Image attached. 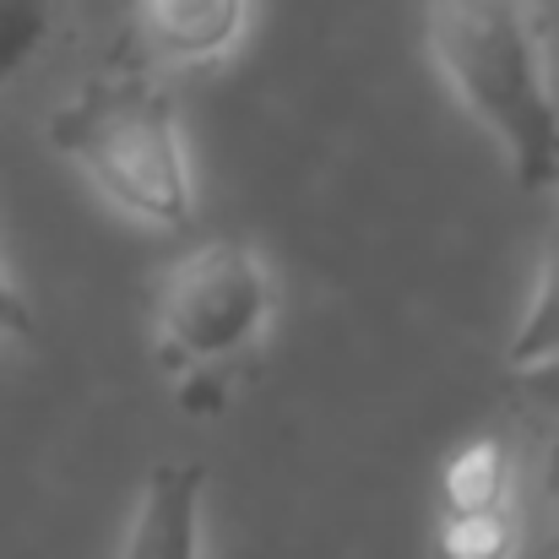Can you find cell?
I'll return each mask as SVG.
<instances>
[{
    "mask_svg": "<svg viewBox=\"0 0 559 559\" xmlns=\"http://www.w3.org/2000/svg\"><path fill=\"white\" fill-rule=\"evenodd\" d=\"M424 49L445 93L500 147L522 190H549L559 104L527 0H424Z\"/></svg>",
    "mask_w": 559,
    "mask_h": 559,
    "instance_id": "obj_1",
    "label": "cell"
},
{
    "mask_svg": "<svg viewBox=\"0 0 559 559\" xmlns=\"http://www.w3.org/2000/svg\"><path fill=\"white\" fill-rule=\"evenodd\" d=\"M49 147L115 212L147 228H186L195 217V180L175 98L136 55L109 60L55 109Z\"/></svg>",
    "mask_w": 559,
    "mask_h": 559,
    "instance_id": "obj_2",
    "label": "cell"
},
{
    "mask_svg": "<svg viewBox=\"0 0 559 559\" xmlns=\"http://www.w3.org/2000/svg\"><path fill=\"white\" fill-rule=\"evenodd\" d=\"M272 321V272L245 239H201L175 255L153 294L158 365L169 374H206L239 359Z\"/></svg>",
    "mask_w": 559,
    "mask_h": 559,
    "instance_id": "obj_3",
    "label": "cell"
},
{
    "mask_svg": "<svg viewBox=\"0 0 559 559\" xmlns=\"http://www.w3.org/2000/svg\"><path fill=\"white\" fill-rule=\"evenodd\" d=\"M250 22V0H136L131 55L142 66H212Z\"/></svg>",
    "mask_w": 559,
    "mask_h": 559,
    "instance_id": "obj_4",
    "label": "cell"
},
{
    "mask_svg": "<svg viewBox=\"0 0 559 559\" xmlns=\"http://www.w3.org/2000/svg\"><path fill=\"white\" fill-rule=\"evenodd\" d=\"M201 506H206V467L158 462L136 489L115 559H201Z\"/></svg>",
    "mask_w": 559,
    "mask_h": 559,
    "instance_id": "obj_5",
    "label": "cell"
},
{
    "mask_svg": "<svg viewBox=\"0 0 559 559\" xmlns=\"http://www.w3.org/2000/svg\"><path fill=\"white\" fill-rule=\"evenodd\" d=\"M516 462L500 435H478L445 456L440 473V506L445 511H478V506H511Z\"/></svg>",
    "mask_w": 559,
    "mask_h": 559,
    "instance_id": "obj_6",
    "label": "cell"
},
{
    "mask_svg": "<svg viewBox=\"0 0 559 559\" xmlns=\"http://www.w3.org/2000/svg\"><path fill=\"white\" fill-rule=\"evenodd\" d=\"M555 354H559V217L555 228L544 234V255H538L527 305H522L516 332L506 343V370H527V365L555 359Z\"/></svg>",
    "mask_w": 559,
    "mask_h": 559,
    "instance_id": "obj_7",
    "label": "cell"
},
{
    "mask_svg": "<svg viewBox=\"0 0 559 559\" xmlns=\"http://www.w3.org/2000/svg\"><path fill=\"white\" fill-rule=\"evenodd\" d=\"M71 0H0V87L33 71L66 33Z\"/></svg>",
    "mask_w": 559,
    "mask_h": 559,
    "instance_id": "obj_8",
    "label": "cell"
},
{
    "mask_svg": "<svg viewBox=\"0 0 559 559\" xmlns=\"http://www.w3.org/2000/svg\"><path fill=\"white\" fill-rule=\"evenodd\" d=\"M440 559H516L522 527L511 506H478V511H440L435 533Z\"/></svg>",
    "mask_w": 559,
    "mask_h": 559,
    "instance_id": "obj_9",
    "label": "cell"
},
{
    "mask_svg": "<svg viewBox=\"0 0 559 559\" xmlns=\"http://www.w3.org/2000/svg\"><path fill=\"white\" fill-rule=\"evenodd\" d=\"M511 374H516V391H522V402H533L538 413L559 418V354H555V359H538V365H527V370H511Z\"/></svg>",
    "mask_w": 559,
    "mask_h": 559,
    "instance_id": "obj_10",
    "label": "cell"
},
{
    "mask_svg": "<svg viewBox=\"0 0 559 559\" xmlns=\"http://www.w3.org/2000/svg\"><path fill=\"white\" fill-rule=\"evenodd\" d=\"M16 332H27V305H22V294L5 283V272H0V343L16 337Z\"/></svg>",
    "mask_w": 559,
    "mask_h": 559,
    "instance_id": "obj_11",
    "label": "cell"
},
{
    "mask_svg": "<svg viewBox=\"0 0 559 559\" xmlns=\"http://www.w3.org/2000/svg\"><path fill=\"white\" fill-rule=\"evenodd\" d=\"M549 484H555V495H559V435H555V451H549Z\"/></svg>",
    "mask_w": 559,
    "mask_h": 559,
    "instance_id": "obj_12",
    "label": "cell"
},
{
    "mask_svg": "<svg viewBox=\"0 0 559 559\" xmlns=\"http://www.w3.org/2000/svg\"><path fill=\"white\" fill-rule=\"evenodd\" d=\"M549 195L559 201V147H555V180H549Z\"/></svg>",
    "mask_w": 559,
    "mask_h": 559,
    "instance_id": "obj_13",
    "label": "cell"
}]
</instances>
